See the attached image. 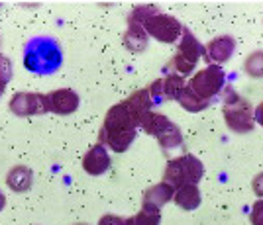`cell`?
<instances>
[{
	"label": "cell",
	"instance_id": "7c38bea8",
	"mask_svg": "<svg viewBox=\"0 0 263 225\" xmlns=\"http://www.w3.org/2000/svg\"><path fill=\"white\" fill-rule=\"evenodd\" d=\"M175 198V188L167 182H159L155 186H149L142 196V208L147 210H157L161 212L165 204H169Z\"/></svg>",
	"mask_w": 263,
	"mask_h": 225
},
{
	"label": "cell",
	"instance_id": "ac0fdd59",
	"mask_svg": "<svg viewBox=\"0 0 263 225\" xmlns=\"http://www.w3.org/2000/svg\"><path fill=\"white\" fill-rule=\"evenodd\" d=\"M186 86L185 76L167 73L163 76V100H179Z\"/></svg>",
	"mask_w": 263,
	"mask_h": 225
},
{
	"label": "cell",
	"instance_id": "7a4b0ae2",
	"mask_svg": "<svg viewBox=\"0 0 263 225\" xmlns=\"http://www.w3.org/2000/svg\"><path fill=\"white\" fill-rule=\"evenodd\" d=\"M63 65V49L55 37L37 35L24 45V67L33 75H55Z\"/></svg>",
	"mask_w": 263,
	"mask_h": 225
},
{
	"label": "cell",
	"instance_id": "484cf974",
	"mask_svg": "<svg viewBox=\"0 0 263 225\" xmlns=\"http://www.w3.org/2000/svg\"><path fill=\"white\" fill-rule=\"evenodd\" d=\"M99 225H126V219L120 217V215H112V214H106L102 215L99 219Z\"/></svg>",
	"mask_w": 263,
	"mask_h": 225
},
{
	"label": "cell",
	"instance_id": "f546056e",
	"mask_svg": "<svg viewBox=\"0 0 263 225\" xmlns=\"http://www.w3.org/2000/svg\"><path fill=\"white\" fill-rule=\"evenodd\" d=\"M2 92H4V88H0V96H2Z\"/></svg>",
	"mask_w": 263,
	"mask_h": 225
},
{
	"label": "cell",
	"instance_id": "44dd1931",
	"mask_svg": "<svg viewBox=\"0 0 263 225\" xmlns=\"http://www.w3.org/2000/svg\"><path fill=\"white\" fill-rule=\"evenodd\" d=\"M155 14H159V6H155V4H138V6L132 8L130 16H128V22L143 26V24L149 20L152 16H155Z\"/></svg>",
	"mask_w": 263,
	"mask_h": 225
},
{
	"label": "cell",
	"instance_id": "4316f807",
	"mask_svg": "<svg viewBox=\"0 0 263 225\" xmlns=\"http://www.w3.org/2000/svg\"><path fill=\"white\" fill-rule=\"evenodd\" d=\"M252 188H253V192L257 194V196L263 200V172H259V174H255V176H253Z\"/></svg>",
	"mask_w": 263,
	"mask_h": 225
},
{
	"label": "cell",
	"instance_id": "9c48e42d",
	"mask_svg": "<svg viewBox=\"0 0 263 225\" xmlns=\"http://www.w3.org/2000/svg\"><path fill=\"white\" fill-rule=\"evenodd\" d=\"M234 51H236V39L232 35H218L204 47V59L210 61V65L222 67L224 63L230 61Z\"/></svg>",
	"mask_w": 263,
	"mask_h": 225
},
{
	"label": "cell",
	"instance_id": "4fadbf2b",
	"mask_svg": "<svg viewBox=\"0 0 263 225\" xmlns=\"http://www.w3.org/2000/svg\"><path fill=\"white\" fill-rule=\"evenodd\" d=\"M6 184L12 192H28L33 186V171L26 165H16L6 174Z\"/></svg>",
	"mask_w": 263,
	"mask_h": 225
},
{
	"label": "cell",
	"instance_id": "6da1fadb",
	"mask_svg": "<svg viewBox=\"0 0 263 225\" xmlns=\"http://www.w3.org/2000/svg\"><path fill=\"white\" fill-rule=\"evenodd\" d=\"M138 128L140 118L132 112L124 100L120 104H114L106 112V118L99 133V143L114 153H126L138 137Z\"/></svg>",
	"mask_w": 263,
	"mask_h": 225
},
{
	"label": "cell",
	"instance_id": "5bb4252c",
	"mask_svg": "<svg viewBox=\"0 0 263 225\" xmlns=\"http://www.w3.org/2000/svg\"><path fill=\"white\" fill-rule=\"evenodd\" d=\"M175 126L171 119L167 118V116H163V114H159V112H147L145 116L142 118V121H140V128L147 133V135H152V137H161L167 129H171Z\"/></svg>",
	"mask_w": 263,
	"mask_h": 225
},
{
	"label": "cell",
	"instance_id": "f1b7e54d",
	"mask_svg": "<svg viewBox=\"0 0 263 225\" xmlns=\"http://www.w3.org/2000/svg\"><path fill=\"white\" fill-rule=\"evenodd\" d=\"M4 206H6V198H4V194L0 192V212L4 210Z\"/></svg>",
	"mask_w": 263,
	"mask_h": 225
},
{
	"label": "cell",
	"instance_id": "8fae6325",
	"mask_svg": "<svg viewBox=\"0 0 263 225\" xmlns=\"http://www.w3.org/2000/svg\"><path fill=\"white\" fill-rule=\"evenodd\" d=\"M110 153L104 145H92L90 149L87 151V155L83 157V171L90 174V176H100L110 169Z\"/></svg>",
	"mask_w": 263,
	"mask_h": 225
},
{
	"label": "cell",
	"instance_id": "8992f818",
	"mask_svg": "<svg viewBox=\"0 0 263 225\" xmlns=\"http://www.w3.org/2000/svg\"><path fill=\"white\" fill-rule=\"evenodd\" d=\"M186 86L198 98L206 102H214L218 96H222V90L226 88V73L220 65H209L202 71L195 73L193 78L186 83Z\"/></svg>",
	"mask_w": 263,
	"mask_h": 225
},
{
	"label": "cell",
	"instance_id": "d4e9b609",
	"mask_svg": "<svg viewBox=\"0 0 263 225\" xmlns=\"http://www.w3.org/2000/svg\"><path fill=\"white\" fill-rule=\"evenodd\" d=\"M147 90H149V94H152L155 104L163 102V78H155L154 83L147 86Z\"/></svg>",
	"mask_w": 263,
	"mask_h": 225
},
{
	"label": "cell",
	"instance_id": "e0dca14e",
	"mask_svg": "<svg viewBox=\"0 0 263 225\" xmlns=\"http://www.w3.org/2000/svg\"><path fill=\"white\" fill-rule=\"evenodd\" d=\"M126 104H128L132 112L140 118V121H142L143 116H145L147 112H152V108L155 106L154 98H152V94H149L147 88H142V90L132 92L130 96H128V100H126Z\"/></svg>",
	"mask_w": 263,
	"mask_h": 225
},
{
	"label": "cell",
	"instance_id": "7402d4cb",
	"mask_svg": "<svg viewBox=\"0 0 263 225\" xmlns=\"http://www.w3.org/2000/svg\"><path fill=\"white\" fill-rule=\"evenodd\" d=\"M243 71L252 76V78H263V51H253L246 59Z\"/></svg>",
	"mask_w": 263,
	"mask_h": 225
},
{
	"label": "cell",
	"instance_id": "5b68a950",
	"mask_svg": "<svg viewBox=\"0 0 263 225\" xmlns=\"http://www.w3.org/2000/svg\"><path fill=\"white\" fill-rule=\"evenodd\" d=\"M202 174H204L202 161L191 153H185V155L167 162L163 172V182L171 184L177 190V188L186 186V184H198Z\"/></svg>",
	"mask_w": 263,
	"mask_h": 225
},
{
	"label": "cell",
	"instance_id": "52a82bcc",
	"mask_svg": "<svg viewBox=\"0 0 263 225\" xmlns=\"http://www.w3.org/2000/svg\"><path fill=\"white\" fill-rule=\"evenodd\" d=\"M143 30L147 32L149 37H154L161 43H179L185 26L177 20L175 16H169V14H155L149 20L143 24Z\"/></svg>",
	"mask_w": 263,
	"mask_h": 225
},
{
	"label": "cell",
	"instance_id": "3957f363",
	"mask_svg": "<svg viewBox=\"0 0 263 225\" xmlns=\"http://www.w3.org/2000/svg\"><path fill=\"white\" fill-rule=\"evenodd\" d=\"M222 114L226 119V126L234 131V133H250L255 126V110H253L252 102L240 96L232 86L226 85L222 90Z\"/></svg>",
	"mask_w": 263,
	"mask_h": 225
},
{
	"label": "cell",
	"instance_id": "d6986e66",
	"mask_svg": "<svg viewBox=\"0 0 263 225\" xmlns=\"http://www.w3.org/2000/svg\"><path fill=\"white\" fill-rule=\"evenodd\" d=\"M183 110L186 112H191V114H197V112H202V110H206V108L212 104V102H206V100H202V98H198L189 86H185V90H183V94L179 96L177 100Z\"/></svg>",
	"mask_w": 263,
	"mask_h": 225
},
{
	"label": "cell",
	"instance_id": "83f0119b",
	"mask_svg": "<svg viewBox=\"0 0 263 225\" xmlns=\"http://www.w3.org/2000/svg\"><path fill=\"white\" fill-rule=\"evenodd\" d=\"M253 116H255V124H259L263 128V102H259V104L255 106V114H253Z\"/></svg>",
	"mask_w": 263,
	"mask_h": 225
},
{
	"label": "cell",
	"instance_id": "cb8c5ba5",
	"mask_svg": "<svg viewBox=\"0 0 263 225\" xmlns=\"http://www.w3.org/2000/svg\"><path fill=\"white\" fill-rule=\"evenodd\" d=\"M250 223L252 225H263V200H255L250 212Z\"/></svg>",
	"mask_w": 263,
	"mask_h": 225
},
{
	"label": "cell",
	"instance_id": "603a6c76",
	"mask_svg": "<svg viewBox=\"0 0 263 225\" xmlns=\"http://www.w3.org/2000/svg\"><path fill=\"white\" fill-rule=\"evenodd\" d=\"M12 80V61L4 53H0V88H6Z\"/></svg>",
	"mask_w": 263,
	"mask_h": 225
},
{
	"label": "cell",
	"instance_id": "30bf717a",
	"mask_svg": "<svg viewBox=\"0 0 263 225\" xmlns=\"http://www.w3.org/2000/svg\"><path fill=\"white\" fill-rule=\"evenodd\" d=\"M49 98V112L59 114V116H69L73 112H77L79 104H81V98L75 90L71 88H59L47 94Z\"/></svg>",
	"mask_w": 263,
	"mask_h": 225
},
{
	"label": "cell",
	"instance_id": "4dcf8cb0",
	"mask_svg": "<svg viewBox=\"0 0 263 225\" xmlns=\"http://www.w3.org/2000/svg\"><path fill=\"white\" fill-rule=\"evenodd\" d=\"M75 225H88V223H75Z\"/></svg>",
	"mask_w": 263,
	"mask_h": 225
},
{
	"label": "cell",
	"instance_id": "ffe728a7",
	"mask_svg": "<svg viewBox=\"0 0 263 225\" xmlns=\"http://www.w3.org/2000/svg\"><path fill=\"white\" fill-rule=\"evenodd\" d=\"M161 223V212L142 208L136 215L126 219V225H159Z\"/></svg>",
	"mask_w": 263,
	"mask_h": 225
},
{
	"label": "cell",
	"instance_id": "277c9868",
	"mask_svg": "<svg viewBox=\"0 0 263 225\" xmlns=\"http://www.w3.org/2000/svg\"><path fill=\"white\" fill-rule=\"evenodd\" d=\"M200 59H204V45L198 42L197 35L189 28H185L181 39L177 43V53L171 57V61L167 63L165 71H169L173 75L189 76L197 69Z\"/></svg>",
	"mask_w": 263,
	"mask_h": 225
},
{
	"label": "cell",
	"instance_id": "ba28073f",
	"mask_svg": "<svg viewBox=\"0 0 263 225\" xmlns=\"http://www.w3.org/2000/svg\"><path fill=\"white\" fill-rule=\"evenodd\" d=\"M10 112L18 118H30L49 112V98L40 92H16L10 98Z\"/></svg>",
	"mask_w": 263,
	"mask_h": 225
},
{
	"label": "cell",
	"instance_id": "9a60e30c",
	"mask_svg": "<svg viewBox=\"0 0 263 225\" xmlns=\"http://www.w3.org/2000/svg\"><path fill=\"white\" fill-rule=\"evenodd\" d=\"M147 43H149V35L143 30V26L128 22V28L124 32V47L130 49L132 53H142L147 49Z\"/></svg>",
	"mask_w": 263,
	"mask_h": 225
},
{
	"label": "cell",
	"instance_id": "2e32d148",
	"mask_svg": "<svg viewBox=\"0 0 263 225\" xmlns=\"http://www.w3.org/2000/svg\"><path fill=\"white\" fill-rule=\"evenodd\" d=\"M175 204L179 208H183L186 212H191V210H197L200 202H202V194L198 190L197 184H186V186H181V188H177L175 190Z\"/></svg>",
	"mask_w": 263,
	"mask_h": 225
}]
</instances>
